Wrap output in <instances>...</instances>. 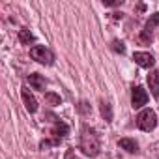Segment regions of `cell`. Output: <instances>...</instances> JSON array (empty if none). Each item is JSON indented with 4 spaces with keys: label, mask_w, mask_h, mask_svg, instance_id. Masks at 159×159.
<instances>
[{
    "label": "cell",
    "mask_w": 159,
    "mask_h": 159,
    "mask_svg": "<svg viewBox=\"0 0 159 159\" xmlns=\"http://www.w3.org/2000/svg\"><path fill=\"white\" fill-rule=\"evenodd\" d=\"M81 150L88 157H96L101 150V142H99L98 133L88 125H83V131H81Z\"/></svg>",
    "instance_id": "1"
},
{
    "label": "cell",
    "mask_w": 159,
    "mask_h": 159,
    "mask_svg": "<svg viewBox=\"0 0 159 159\" xmlns=\"http://www.w3.org/2000/svg\"><path fill=\"white\" fill-rule=\"evenodd\" d=\"M137 125H139V129H142V131H152V129L157 125V114H155L152 109H144V111L139 112V116H137Z\"/></svg>",
    "instance_id": "2"
},
{
    "label": "cell",
    "mask_w": 159,
    "mask_h": 159,
    "mask_svg": "<svg viewBox=\"0 0 159 159\" xmlns=\"http://www.w3.org/2000/svg\"><path fill=\"white\" fill-rule=\"evenodd\" d=\"M30 56H32V60H36V62H39V64H45V66H51L52 60H54V54H52L47 47H43V45L32 47V49H30Z\"/></svg>",
    "instance_id": "3"
},
{
    "label": "cell",
    "mask_w": 159,
    "mask_h": 159,
    "mask_svg": "<svg viewBox=\"0 0 159 159\" xmlns=\"http://www.w3.org/2000/svg\"><path fill=\"white\" fill-rule=\"evenodd\" d=\"M148 103V92L142 88V86H135L133 92H131V105L135 109H140Z\"/></svg>",
    "instance_id": "4"
},
{
    "label": "cell",
    "mask_w": 159,
    "mask_h": 159,
    "mask_svg": "<svg viewBox=\"0 0 159 159\" xmlns=\"http://www.w3.org/2000/svg\"><path fill=\"white\" fill-rule=\"evenodd\" d=\"M133 60H135V64H139L140 67H153V64H155V58L150 54V52H135L133 54Z\"/></svg>",
    "instance_id": "5"
},
{
    "label": "cell",
    "mask_w": 159,
    "mask_h": 159,
    "mask_svg": "<svg viewBox=\"0 0 159 159\" xmlns=\"http://www.w3.org/2000/svg\"><path fill=\"white\" fill-rule=\"evenodd\" d=\"M21 94H23V101H25L26 111H28V112H36V111H38V101H36V98L30 94V90H28V88H23Z\"/></svg>",
    "instance_id": "6"
},
{
    "label": "cell",
    "mask_w": 159,
    "mask_h": 159,
    "mask_svg": "<svg viewBox=\"0 0 159 159\" xmlns=\"http://www.w3.org/2000/svg\"><path fill=\"white\" fill-rule=\"evenodd\" d=\"M148 86H150V92L153 98H159V73L157 71H150L148 73Z\"/></svg>",
    "instance_id": "7"
},
{
    "label": "cell",
    "mask_w": 159,
    "mask_h": 159,
    "mask_svg": "<svg viewBox=\"0 0 159 159\" xmlns=\"http://www.w3.org/2000/svg\"><path fill=\"white\" fill-rule=\"evenodd\" d=\"M52 137H54V142H58L60 139H64L67 133H69V127H67V124H64V122H56L54 125H52Z\"/></svg>",
    "instance_id": "8"
},
{
    "label": "cell",
    "mask_w": 159,
    "mask_h": 159,
    "mask_svg": "<svg viewBox=\"0 0 159 159\" xmlns=\"http://www.w3.org/2000/svg\"><path fill=\"white\" fill-rule=\"evenodd\" d=\"M118 146H120L122 150L129 152V153H137V152H139V144H137L133 139H120V140H118Z\"/></svg>",
    "instance_id": "9"
},
{
    "label": "cell",
    "mask_w": 159,
    "mask_h": 159,
    "mask_svg": "<svg viewBox=\"0 0 159 159\" xmlns=\"http://www.w3.org/2000/svg\"><path fill=\"white\" fill-rule=\"evenodd\" d=\"M28 83H30V86H32L34 90H43V88H45V79H43L39 73L28 75Z\"/></svg>",
    "instance_id": "10"
},
{
    "label": "cell",
    "mask_w": 159,
    "mask_h": 159,
    "mask_svg": "<svg viewBox=\"0 0 159 159\" xmlns=\"http://www.w3.org/2000/svg\"><path fill=\"white\" fill-rule=\"evenodd\" d=\"M17 38H19V41H21L23 45H30V43L34 41V34H32L28 28H21L19 34H17Z\"/></svg>",
    "instance_id": "11"
},
{
    "label": "cell",
    "mask_w": 159,
    "mask_h": 159,
    "mask_svg": "<svg viewBox=\"0 0 159 159\" xmlns=\"http://www.w3.org/2000/svg\"><path fill=\"white\" fill-rule=\"evenodd\" d=\"M157 25H159V11H157V13H153V15H152V17L148 19V23H146V26H144V30L152 34V30H153V28H155Z\"/></svg>",
    "instance_id": "12"
},
{
    "label": "cell",
    "mask_w": 159,
    "mask_h": 159,
    "mask_svg": "<svg viewBox=\"0 0 159 159\" xmlns=\"http://www.w3.org/2000/svg\"><path fill=\"white\" fill-rule=\"evenodd\" d=\"M45 101H47L49 105H60V103H62L60 96L54 94V92H47V94H45Z\"/></svg>",
    "instance_id": "13"
},
{
    "label": "cell",
    "mask_w": 159,
    "mask_h": 159,
    "mask_svg": "<svg viewBox=\"0 0 159 159\" xmlns=\"http://www.w3.org/2000/svg\"><path fill=\"white\" fill-rule=\"evenodd\" d=\"M101 114L107 122H112V109L109 103H101Z\"/></svg>",
    "instance_id": "14"
},
{
    "label": "cell",
    "mask_w": 159,
    "mask_h": 159,
    "mask_svg": "<svg viewBox=\"0 0 159 159\" xmlns=\"http://www.w3.org/2000/svg\"><path fill=\"white\" fill-rule=\"evenodd\" d=\"M112 51H114V52H120V54H124V52H125V45H124L122 41L114 39V41H112Z\"/></svg>",
    "instance_id": "15"
},
{
    "label": "cell",
    "mask_w": 159,
    "mask_h": 159,
    "mask_svg": "<svg viewBox=\"0 0 159 159\" xmlns=\"http://www.w3.org/2000/svg\"><path fill=\"white\" fill-rule=\"evenodd\" d=\"M103 4H105V6H120L122 0H105Z\"/></svg>",
    "instance_id": "16"
},
{
    "label": "cell",
    "mask_w": 159,
    "mask_h": 159,
    "mask_svg": "<svg viewBox=\"0 0 159 159\" xmlns=\"http://www.w3.org/2000/svg\"><path fill=\"white\" fill-rule=\"evenodd\" d=\"M39 146H41V150H45V148H49V146H51V142H49V140H43Z\"/></svg>",
    "instance_id": "17"
},
{
    "label": "cell",
    "mask_w": 159,
    "mask_h": 159,
    "mask_svg": "<svg viewBox=\"0 0 159 159\" xmlns=\"http://www.w3.org/2000/svg\"><path fill=\"white\" fill-rule=\"evenodd\" d=\"M122 15H124V13H112V17H114V21H120V19H122Z\"/></svg>",
    "instance_id": "18"
}]
</instances>
